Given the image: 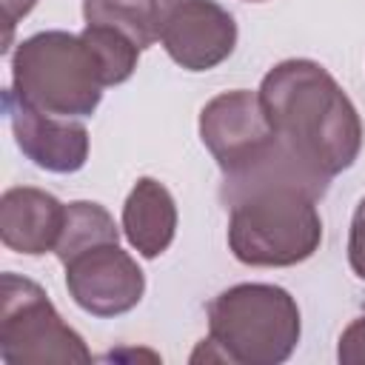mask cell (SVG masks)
Masks as SVG:
<instances>
[{"label": "cell", "instance_id": "cell-10", "mask_svg": "<svg viewBox=\"0 0 365 365\" xmlns=\"http://www.w3.org/2000/svg\"><path fill=\"white\" fill-rule=\"evenodd\" d=\"M66 205L34 185H14L0 197V240L9 251L40 257L57 248Z\"/></svg>", "mask_w": 365, "mask_h": 365}, {"label": "cell", "instance_id": "cell-17", "mask_svg": "<svg viewBox=\"0 0 365 365\" xmlns=\"http://www.w3.org/2000/svg\"><path fill=\"white\" fill-rule=\"evenodd\" d=\"M37 6V0H0V9H3V23H6V46L3 51H9V43H11V34H14V26Z\"/></svg>", "mask_w": 365, "mask_h": 365}, {"label": "cell", "instance_id": "cell-15", "mask_svg": "<svg viewBox=\"0 0 365 365\" xmlns=\"http://www.w3.org/2000/svg\"><path fill=\"white\" fill-rule=\"evenodd\" d=\"M336 359L342 365H365V314L356 317L339 336Z\"/></svg>", "mask_w": 365, "mask_h": 365}, {"label": "cell", "instance_id": "cell-11", "mask_svg": "<svg viewBox=\"0 0 365 365\" xmlns=\"http://www.w3.org/2000/svg\"><path fill=\"white\" fill-rule=\"evenodd\" d=\"M123 234L145 259L168 251L177 234V202L160 180L140 177L134 182L123 202Z\"/></svg>", "mask_w": 365, "mask_h": 365}, {"label": "cell", "instance_id": "cell-4", "mask_svg": "<svg viewBox=\"0 0 365 365\" xmlns=\"http://www.w3.org/2000/svg\"><path fill=\"white\" fill-rule=\"evenodd\" d=\"M106 74L83 34L37 31L11 54V91L54 117H91L103 100Z\"/></svg>", "mask_w": 365, "mask_h": 365}, {"label": "cell", "instance_id": "cell-3", "mask_svg": "<svg viewBox=\"0 0 365 365\" xmlns=\"http://www.w3.org/2000/svg\"><path fill=\"white\" fill-rule=\"evenodd\" d=\"M302 334L297 299L271 282H240L208 302V336L191 362L279 365Z\"/></svg>", "mask_w": 365, "mask_h": 365}, {"label": "cell", "instance_id": "cell-6", "mask_svg": "<svg viewBox=\"0 0 365 365\" xmlns=\"http://www.w3.org/2000/svg\"><path fill=\"white\" fill-rule=\"evenodd\" d=\"M200 140L217 160L222 177L251 168L279 143L259 94L248 88L222 91L202 106Z\"/></svg>", "mask_w": 365, "mask_h": 365}, {"label": "cell", "instance_id": "cell-8", "mask_svg": "<svg viewBox=\"0 0 365 365\" xmlns=\"http://www.w3.org/2000/svg\"><path fill=\"white\" fill-rule=\"evenodd\" d=\"M160 43L185 71H208L231 57L237 23L217 0H171L163 9Z\"/></svg>", "mask_w": 365, "mask_h": 365}, {"label": "cell", "instance_id": "cell-14", "mask_svg": "<svg viewBox=\"0 0 365 365\" xmlns=\"http://www.w3.org/2000/svg\"><path fill=\"white\" fill-rule=\"evenodd\" d=\"M80 34L94 48V54L103 66V74H106V86H120L134 74L140 48L125 34H120L108 26H86Z\"/></svg>", "mask_w": 365, "mask_h": 365}, {"label": "cell", "instance_id": "cell-2", "mask_svg": "<svg viewBox=\"0 0 365 365\" xmlns=\"http://www.w3.org/2000/svg\"><path fill=\"white\" fill-rule=\"evenodd\" d=\"M257 94L277 140L311 171L331 180L356 163L362 120L325 66L305 57L282 60Z\"/></svg>", "mask_w": 365, "mask_h": 365}, {"label": "cell", "instance_id": "cell-16", "mask_svg": "<svg viewBox=\"0 0 365 365\" xmlns=\"http://www.w3.org/2000/svg\"><path fill=\"white\" fill-rule=\"evenodd\" d=\"M348 265L351 271L365 279V197L356 202V211L351 217V234H348Z\"/></svg>", "mask_w": 365, "mask_h": 365}, {"label": "cell", "instance_id": "cell-9", "mask_svg": "<svg viewBox=\"0 0 365 365\" xmlns=\"http://www.w3.org/2000/svg\"><path fill=\"white\" fill-rule=\"evenodd\" d=\"M17 148L43 171L74 174L88 160V131L71 117H54L23 103L11 88L3 94Z\"/></svg>", "mask_w": 365, "mask_h": 365}, {"label": "cell", "instance_id": "cell-19", "mask_svg": "<svg viewBox=\"0 0 365 365\" xmlns=\"http://www.w3.org/2000/svg\"><path fill=\"white\" fill-rule=\"evenodd\" d=\"M160 3H171V0H160Z\"/></svg>", "mask_w": 365, "mask_h": 365}, {"label": "cell", "instance_id": "cell-1", "mask_svg": "<svg viewBox=\"0 0 365 365\" xmlns=\"http://www.w3.org/2000/svg\"><path fill=\"white\" fill-rule=\"evenodd\" d=\"M328 182L282 143L251 168L222 177L220 197L228 208L231 254L254 268H288L314 257L322 242L317 202Z\"/></svg>", "mask_w": 365, "mask_h": 365}, {"label": "cell", "instance_id": "cell-7", "mask_svg": "<svg viewBox=\"0 0 365 365\" xmlns=\"http://www.w3.org/2000/svg\"><path fill=\"white\" fill-rule=\"evenodd\" d=\"M71 299L91 317H120L140 305L145 274L120 242H97L63 262Z\"/></svg>", "mask_w": 365, "mask_h": 365}, {"label": "cell", "instance_id": "cell-18", "mask_svg": "<svg viewBox=\"0 0 365 365\" xmlns=\"http://www.w3.org/2000/svg\"><path fill=\"white\" fill-rule=\"evenodd\" d=\"M251 3H262V0H251Z\"/></svg>", "mask_w": 365, "mask_h": 365}, {"label": "cell", "instance_id": "cell-12", "mask_svg": "<svg viewBox=\"0 0 365 365\" xmlns=\"http://www.w3.org/2000/svg\"><path fill=\"white\" fill-rule=\"evenodd\" d=\"M163 9L165 3L160 0H83V20L86 26H108L125 34L143 51L160 40Z\"/></svg>", "mask_w": 365, "mask_h": 365}, {"label": "cell", "instance_id": "cell-13", "mask_svg": "<svg viewBox=\"0 0 365 365\" xmlns=\"http://www.w3.org/2000/svg\"><path fill=\"white\" fill-rule=\"evenodd\" d=\"M97 242H120V228L114 225V217L100 205L88 200H77L66 205V222L63 234L57 240V259L66 262L77 251L97 245Z\"/></svg>", "mask_w": 365, "mask_h": 365}, {"label": "cell", "instance_id": "cell-5", "mask_svg": "<svg viewBox=\"0 0 365 365\" xmlns=\"http://www.w3.org/2000/svg\"><path fill=\"white\" fill-rule=\"evenodd\" d=\"M0 359L6 365L91 362V351L34 279L9 271L0 277Z\"/></svg>", "mask_w": 365, "mask_h": 365}]
</instances>
